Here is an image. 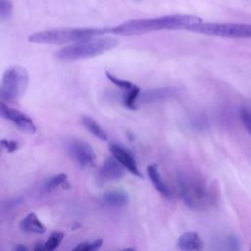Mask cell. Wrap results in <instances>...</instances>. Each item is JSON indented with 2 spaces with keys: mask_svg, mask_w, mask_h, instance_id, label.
I'll use <instances>...</instances> for the list:
<instances>
[{
  "mask_svg": "<svg viewBox=\"0 0 251 251\" xmlns=\"http://www.w3.org/2000/svg\"><path fill=\"white\" fill-rule=\"evenodd\" d=\"M140 94V88L133 84V86L131 88H129L128 90H126V93L124 95V105L128 108L129 110H135L136 107V103L138 101V97Z\"/></svg>",
  "mask_w": 251,
  "mask_h": 251,
  "instance_id": "obj_17",
  "label": "cell"
},
{
  "mask_svg": "<svg viewBox=\"0 0 251 251\" xmlns=\"http://www.w3.org/2000/svg\"><path fill=\"white\" fill-rule=\"evenodd\" d=\"M109 149L112 153V156L116 158L126 171H128L130 174L136 176L142 177V175L138 170L135 158L128 149L115 143H111L109 145Z\"/></svg>",
  "mask_w": 251,
  "mask_h": 251,
  "instance_id": "obj_9",
  "label": "cell"
},
{
  "mask_svg": "<svg viewBox=\"0 0 251 251\" xmlns=\"http://www.w3.org/2000/svg\"><path fill=\"white\" fill-rule=\"evenodd\" d=\"M201 22L202 20L199 17L192 15H169L158 18L130 20L110 28V32L130 36L158 30L187 29L189 26Z\"/></svg>",
  "mask_w": 251,
  "mask_h": 251,
  "instance_id": "obj_1",
  "label": "cell"
},
{
  "mask_svg": "<svg viewBox=\"0 0 251 251\" xmlns=\"http://www.w3.org/2000/svg\"><path fill=\"white\" fill-rule=\"evenodd\" d=\"M125 168L114 157H108L98 172V179L101 182L118 180L125 175Z\"/></svg>",
  "mask_w": 251,
  "mask_h": 251,
  "instance_id": "obj_10",
  "label": "cell"
},
{
  "mask_svg": "<svg viewBox=\"0 0 251 251\" xmlns=\"http://www.w3.org/2000/svg\"><path fill=\"white\" fill-rule=\"evenodd\" d=\"M105 75H106L107 78H108L111 82H113L116 86H118V87H120V88H122V89L128 90L129 88H131V87L133 86V83H131L130 81L125 80V79H121V78H119V77L110 74L109 72H106Z\"/></svg>",
  "mask_w": 251,
  "mask_h": 251,
  "instance_id": "obj_21",
  "label": "cell"
},
{
  "mask_svg": "<svg viewBox=\"0 0 251 251\" xmlns=\"http://www.w3.org/2000/svg\"><path fill=\"white\" fill-rule=\"evenodd\" d=\"M14 249L16 251H27V247H25V245H22V244H18L17 246H15Z\"/></svg>",
  "mask_w": 251,
  "mask_h": 251,
  "instance_id": "obj_25",
  "label": "cell"
},
{
  "mask_svg": "<svg viewBox=\"0 0 251 251\" xmlns=\"http://www.w3.org/2000/svg\"><path fill=\"white\" fill-rule=\"evenodd\" d=\"M177 94V89L175 87H159L147 89L140 92L138 101L140 103H153L167 100Z\"/></svg>",
  "mask_w": 251,
  "mask_h": 251,
  "instance_id": "obj_11",
  "label": "cell"
},
{
  "mask_svg": "<svg viewBox=\"0 0 251 251\" xmlns=\"http://www.w3.org/2000/svg\"><path fill=\"white\" fill-rule=\"evenodd\" d=\"M0 115L4 120L12 123L23 132L32 134L36 131V126L29 116L17 109L9 107L3 101L0 104Z\"/></svg>",
  "mask_w": 251,
  "mask_h": 251,
  "instance_id": "obj_8",
  "label": "cell"
},
{
  "mask_svg": "<svg viewBox=\"0 0 251 251\" xmlns=\"http://www.w3.org/2000/svg\"><path fill=\"white\" fill-rule=\"evenodd\" d=\"M176 244L180 250L185 251L200 250L203 248V241L195 231H186L182 233L178 237Z\"/></svg>",
  "mask_w": 251,
  "mask_h": 251,
  "instance_id": "obj_13",
  "label": "cell"
},
{
  "mask_svg": "<svg viewBox=\"0 0 251 251\" xmlns=\"http://www.w3.org/2000/svg\"><path fill=\"white\" fill-rule=\"evenodd\" d=\"M28 85V72L20 65L7 68L3 74L0 96L4 102H16L22 98Z\"/></svg>",
  "mask_w": 251,
  "mask_h": 251,
  "instance_id": "obj_4",
  "label": "cell"
},
{
  "mask_svg": "<svg viewBox=\"0 0 251 251\" xmlns=\"http://www.w3.org/2000/svg\"><path fill=\"white\" fill-rule=\"evenodd\" d=\"M250 250H251V247H250Z\"/></svg>",
  "mask_w": 251,
  "mask_h": 251,
  "instance_id": "obj_26",
  "label": "cell"
},
{
  "mask_svg": "<svg viewBox=\"0 0 251 251\" xmlns=\"http://www.w3.org/2000/svg\"><path fill=\"white\" fill-rule=\"evenodd\" d=\"M63 186V187H69L70 185L67 183V175L66 174H58L56 176H53L49 178H47L44 182V188L47 191L54 190L55 188Z\"/></svg>",
  "mask_w": 251,
  "mask_h": 251,
  "instance_id": "obj_18",
  "label": "cell"
},
{
  "mask_svg": "<svg viewBox=\"0 0 251 251\" xmlns=\"http://www.w3.org/2000/svg\"><path fill=\"white\" fill-rule=\"evenodd\" d=\"M146 171H147V175L149 176V179H150L151 183L153 184V186L155 187V189L160 194H162L164 197L172 198V192H171L170 188L164 182V180L162 178V176L159 172L158 165L157 164H151L147 167Z\"/></svg>",
  "mask_w": 251,
  "mask_h": 251,
  "instance_id": "obj_12",
  "label": "cell"
},
{
  "mask_svg": "<svg viewBox=\"0 0 251 251\" xmlns=\"http://www.w3.org/2000/svg\"><path fill=\"white\" fill-rule=\"evenodd\" d=\"M67 151L82 169L92 168L95 164V153L92 147L83 140L71 139L67 143Z\"/></svg>",
  "mask_w": 251,
  "mask_h": 251,
  "instance_id": "obj_7",
  "label": "cell"
},
{
  "mask_svg": "<svg viewBox=\"0 0 251 251\" xmlns=\"http://www.w3.org/2000/svg\"><path fill=\"white\" fill-rule=\"evenodd\" d=\"M102 200L110 206L120 207L126 205L129 202L128 194L122 189H113L107 190L102 195Z\"/></svg>",
  "mask_w": 251,
  "mask_h": 251,
  "instance_id": "obj_15",
  "label": "cell"
},
{
  "mask_svg": "<svg viewBox=\"0 0 251 251\" xmlns=\"http://www.w3.org/2000/svg\"><path fill=\"white\" fill-rule=\"evenodd\" d=\"M240 119L247 131L251 134V112L246 109H242L240 111Z\"/></svg>",
  "mask_w": 251,
  "mask_h": 251,
  "instance_id": "obj_24",
  "label": "cell"
},
{
  "mask_svg": "<svg viewBox=\"0 0 251 251\" xmlns=\"http://www.w3.org/2000/svg\"><path fill=\"white\" fill-rule=\"evenodd\" d=\"M103 244V239H96L93 241H83L77 244L73 250L74 251H93L98 250Z\"/></svg>",
  "mask_w": 251,
  "mask_h": 251,
  "instance_id": "obj_20",
  "label": "cell"
},
{
  "mask_svg": "<svg viewBox=\"0 0 251 251\" xmlns=\"http://www.w3.org/2000/svg\"><path fill=\"white\" fill-rule=\"evenodd\" d=\"M64 236H65V233L62 231H53L50 234L47 241L43 243V250L52 251L56 249L64 239Z\"/></svg>",
  "mask_w": 251,
  "mask_h": 251,
  "instance_id": "obj_19",
  "label": "cell"
},
{
  "mask_svg": "<svg viewBox=\"0 0 251 251\" xmlns=\"http://www.w3.org/2000/svg\"><path fill=\"white\" fill-rule=\"evenodd\" d=\"M187 30L226 38H251V25L238 23H198Z\"/></svg>",
  "mask_w": 251,
  "mask_h": 251,
  "instance_id": "obj_6",
  "label": "cell"
},
{
  "mask_svg": "<svg viewBox=\"0 0 251 251\" xmlns=\"http://www.w3.org/2000/svg\"><path fill=\"white\" fill-rule=\"evenodd\" d=\"M179 192L183 202L192 210L201 211L213 204L214 196L206 184L195 177L179 179Z\"/></svg>",
  "mask_w": 251,
  "mask_h": 251,
  "instance_id": "obj_5",
  "label": "cell"
},
{
  "mask_svg": "<svg viewBox=\"0 0 251 251\" xmlns=\"http://www.w3.org/2000/svg\"><path fill=\"white\" fill-rule=\"evenodd\" d=\"M20 227L24 232L42 234L45 232L46 227L38 219L35 213L27 214L20 223Z\"/></svg>",
  "mask_w": 251,
  "mask_h": 251,
  "instance_id": "obj_14",
  "label": "cell"
},
{
  "mask_svg": "<svg viewBox=\"0 0 251 251\" xmlns=\"http://www.w3.org/2000/svg\"><path fill=\"white\" fill-rule=\"evenodd\" d=\"M12 12V4L9 0H0V17L5 20L10 17Z\"/></svg>",
  "mask_w": 251,
  "mask_h": 251,
  "instance_id": "obj_23",
  "label": "cell"
},
{
  "mask_svg": "<svg viewBox=\"0 0 251 251\" xmlns=\"http://www.w3.org/2000/svg\"><path fill=\"white\" fill-rule=\"evenodd\" d=\"M119 44L118 39L110 36H95L66 46L55 53V58L63 62H74L99 56Z\"/></svg>",
  "mask_w": 251,
  "mask_h": 251,
  "instance_id": "obj_2",
  "label": "cell"
},
{
  "mask_svg": "<svg viewBox=\"0 0 251 251\" xmlns=\"http://www.w3.org/2000/svg\"><path fill=\"white\" fill-rule=\"evenodd\" d=\"M1 147L8 153H13L20 148V144L17 140L13 139H1Z\"/></svg>",
  "mask_w": 251,
  "mask_h": 251,
  "instance_id": "obj_22",
  "label": "cell"
},
{
  "mask_svg": "<svg viewBox=\"0 0 251 251\" xmlns=\"http://www.w3.org/2000/svg\"><path fill=\"white\" fill-rule=\"evenodd\" d=\"M110 32L106 27H62L34 32L28 36V41L36 44H64L77 42Z\"/></svg>",
  "mask_w": 251,
  "mask_h": 251,
  "instance_id": "obj_3",
  "label": "cell"
},
{
  "mask_svg": "<svg viewBox=\"0 0 251 251\" xmlns=\"http://www.w3.org/2000/svg\"><path fill=\"white\" fill-rule=\"evenodd\" d=\"M81 123L84 126L85 128H87L93 135H95L97 138H99L100 140H107L108 136L106 131L103 129V127L99 125V123H97L95 120H93L92 118L88 117V116H83L81 118Z\"/></svg>",
  "mask_w": 251,
  "mask_h": 251,
  "instance_id": "obj_16",
  "label": "cell"
}]
</instances>
